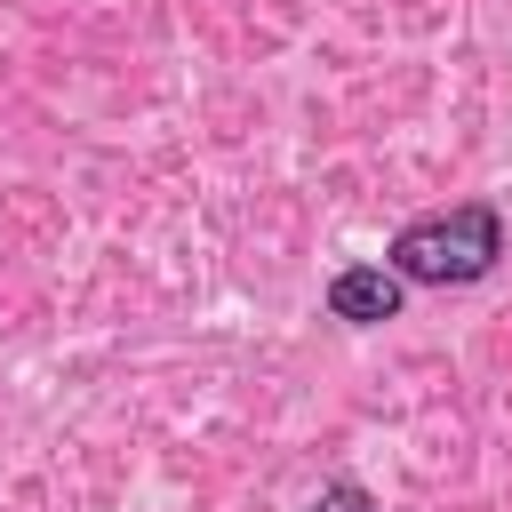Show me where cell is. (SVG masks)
Segmentation results:
<instances>
[{
  "mask_svg": "<svg viewBox=\"0 0 512 512\" xmlns=\"http://www.w3.org/2000/svg\"><path fill=\"white\" fill-rule=\"evenodd\" d=\"M320 304H328V320H344V328H384V320H400L408 280H400L392 264H344V272L320 288Z\"/></svg>",
  "mask_w": 512,
  "mask_h": 512,
  "instance_id": "7a4b0ae2",
  "label": "cell"
},
{
  "mask_svg": "<svg viewBox=\"0 0 512 512\" xmlns=\"http://www.w3.org/2000/svg\"><path fill=\"white\" fill-rule=\"evenodd\" d=\"M304 512H384V504H376L360 480H320V496H312Z\"/></svg>",
  "mask_w": 512,
  "mask_h": 512,
  "instance_id": "3957f363",
  "label": "cell"
},
{
  "mask_svg": "<svg viewBox=\"0 0 512 512\" xmlns=\"http://www.w3.org/2000/svg\"><path fill=\"white\" fill-rule=\"evenodd\" d=\"M384 264L408 280V288H464V280H488L504 264V216L496 200H456V208H432L416 224L392 232Z\"/></svg>",
  "mask_w": 512,
  "mask_h": 512,
  "instance_id": "6da1fadb",
  "label": "cell"
}]
</instances>
